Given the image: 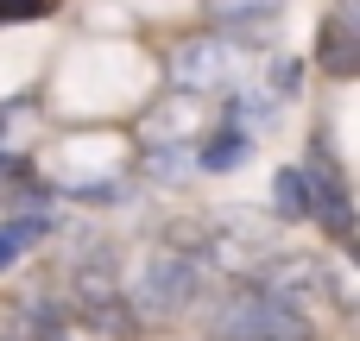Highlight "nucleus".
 Returning a JSON list of instances; mask_svg holds the SVG:
<instances>
[{"label":"nucleus","instance_id":"1","mask_svg":"<svg viewBox=\"0 0 360 341\" xmlns=\"http://www.w3.org/2000/svg\"><path fill=\"white\" fill-rule=\"evenodd\" d=\"M209 329H215V341H316L304 310H291V304H278V297H266V291L228 297V304L209 316Z\"/></svg>","mask_w":360,"mask_h":341},{"label":"nucleus","instance_id":"2","mask_svg":"<svg viewBox=\"0 0 360 341\" xmlns=\"http://www.w3.org/2000/svg\"><path fill=\"white\" fill-rule=\"evenodd\" d=\"M202 297V272L190 266V259H152L146 272H139V285H133V304L146 310V316H177V310H190Z\"/></svg>","mask_w":360,"mask_h":341},{"label":"nucleus","instance_id":"3","mask_svg":"<svg viewBox=\"0 0 360 341\" xmlns=\"http://www.w3.org/2000/svg\"><path fill=\"white\" fill-rule=\"evenodd\" d=\"M278 13H285V0H209V25L228 38H259Z\"/></svg>","mask_w":360,"mask_h":341},{"label":"nucleus","instance_id":"4","mask_svg":"<svg viewBox=\"0 0 360 341\" xmlns=\"http://www.w3.org/2000/svg\"><path fill=\"white\" fill-rule=\"evenodd\" d=\"M196 165H202V171H215V177H221V171H240V165H247V127H240V120H234V127H221V133L196 152Z\"/></svg>","mask_w":360,"mask_h":341},{"label":"nucleus","instance_id":"5","mask_svg":"<svg viewBox=\"0 0 360 341\" xmlns=\"http://www.w3.org/2000/svg\"><path fill=\"white\" fill-rule=\"evenodd\" d=\"M272 202H278L285 221H310V184H304L297 165H285V171L272 177Z\"/></svg>","mask_w":360,"mask_h":341},{"label":"nucleus","instance_id":"6","mask_svg":"<svg viewBox=\"0 0 360 341\" xmlns=\"http://www.w3.org/2000/svg\"><path fill=\"white\" fill-rule=\"evenodd\" d=\"M44 234H51V221H44V215H13V221L0 228V266H13V259H19L32 240H44Z\"/></svg>","mask_w":360,"mask_h":341},{"label":"nucleus","instance_id":"7","mask_svg":"<svg viewBox=\"0 0 360 341\" xmlns=\"http://www.w3.org/2000/svg\"><path fill=\"white\" fill-rule=\"evenodd\" d=\"M323 63H329L335 76H354V51H348V25H342V19L323 25Z\"/></svg>","mask_w":360,"mask_h":341},{"label":"nucleus","instance_id":"8","mask_svg":"<svg viewBox=\"0 0 360 341\" xmlns=\"http://www.w3.org/2000/svg\"><path fill=\"white\" fill-rule=\"evenodd\" d=\"M51 0H0V19H38Z\"/></svg>","mask_w":360,"mask_h":341},{"label":"nucleus","instance_id":"9","mask_svg":"<svg viewBox=\"0 0 360 341\" xmlns=\"http://www.w3.org/2000/svg\"><path fill=\"white\" fill-rule=\"evenodd\" d=\"M19 177H25V165H19V158H6V152H0V202H6V184H19Z\"/></svg>","mask_w":360,"mask_h":341},{"label":"nucleus","instance_id":"10","mask_svg":"<svg viewBox=\"0 0 360 341\" xmlns=\"http://www.w3.org/2000/svg\"><path fill=\"white\" fill-rule=\"evenodd\" d=\"M0 133H6V114H0Z\"/></svg>","mask_w":360,"mask_h":341}]
</instances>
